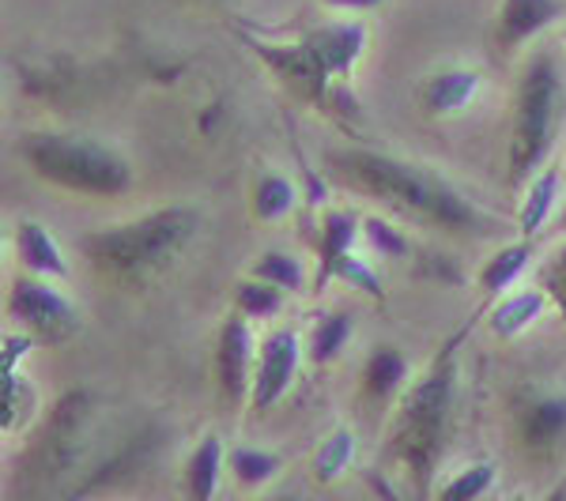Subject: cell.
<instances>
[{"instance_id":"6da1fadb","label":"cell","mask_w":566,"mask_h":501,"mask_svg":"<svg viewBox=\"0 0 566 501\" xmlns=\"http://www.w3.org/2000/svg\"><path fill=\"white\" fill-rule=\"evenodd\" d=\"M328 167L336 170L340 181H348L352 189L381 200V204L400 215L423 218V223L442 226V231H450V234L488 231V223H483V215L476 207H472L450 181L427 174L423 167H412V162H400V159H392V154L363 151V148L333 151L328 154Z\"/></svg>"},{"instance_id":"f546056e","label":"cell","mask_w":566,"mask_h":501,"mask_svg":"<svg viewBox=\"0 0 566 501\" xmlns=\"http://www.w3.org/2000/svg\"><path fill=\"white\" fill-rule=\"evenodd\" d=\"M544 290L555 298V306L566 313V245L552 257V264L544 268Z\"/></svg>"},{"instance_id":"d4e9b609","label":"cell","mask_w":566,"mask_h":501,"mask_svg":"<svg viewBox=\"0 0 566 501\" xmlns=\"http://www.w3.org/2000/svg\"><path fill=\"white\" fill-rule=\"evenodd\" d=\"M355 460V434L352 430H333L322 441L314 457V479L317 482H336Z\"/></svg>"},{"instance_id":"7c38bea8","label":"cell","mask_w":566,"mask_h":501,"mask_svg":"<svg viewBox=\"0 0 566 501\" xmlns=\"http://www.w3.org/2000/svg\"><path fill=\"white\" fill-rule=\"evenodd\" d=\"M359 218L352 212H333L322 215V231H317V276H314V295L333 284V268L340 264V257H348L355 238H359Z\"/></svg>"},{"instance_id":"9a60e30c","label":"cell","mask_w":566,"mask_h":501,"mask_svg":"<svg viewBox=\"0 0 566 501\" xmlns=\"http://www.w3.org/2000/svg\"><path fill=\"white\" fill-rule=\"evenodd\" d=\"M547 306V290L528 287V290H514V295H502L488 313V328L499 335V340H514L522 335L528 324L541 321Z\"/></svg>"},{"instance_id":"836d02e7","label":"cell","mask_w":566,"mask_h":501,"mask_svg":"<svg viewBox=\"0 0 566 501\" xmlns=\"http://www.w3.org/2000/svg\"><path fill=\"white\" fill-rule=\"evenodd\" d=\"M563 42H566V31H563Z\"/></svg>"},{"instance_id":"30bf717a","label":"cell","mask_w":566,"mask_h":501,"mask_svg":"<svg viewBox=\"0 0 566 501\" xmlns=\"http://www.w3.org/2000/svg\"><path fill=\"white\" fill-rule=\"evenodd\" d=\"M566 12L563 0H502L495 39L502 50H517L522 42L536 39L544 26H552Z\"/></svg>"},{"instance_id":"5bb4252c","label":"cell","mask_w":566,"mask_h":501,"mask_svg":"<svg viewBox=\"0 0 566 501\" xmlns=\"http://www.w3.org/2000/svg\"><path fill=\"white\" fill-rule=\"evenodd\" d=\"M480 90V76L469 68H446V72H434L431 79L419 90V103H423L427 114L434 117H450V114H461L464 106L476 98Z\"/></svg>"},{"instance_id":"cb8c5ba5","label":"cell","mask_w":566,"mask_h":501,"mask_svg":"<svg viewBox=\"0 0 566 501\" xmlns=\"http://www.w3.org/2000/svg\"><path fill=\"white\" fill-rule=\"evenodd\" d=\"M253 276L264 279V284H272V287H280V290H287V295H295V290L306 287L303 260L291 257V253H283V249L261 253L258 264H253Z\"/></svg>"},{"instance_id":"d6986e66","label":"cell","mask_w":566,"mask_h":501,"mask_svg":"<svg viewBox=\"0 0 566 501\" xmlns=\"http://www.w3.org/2000/svg\"><path fill=\"white\" fill-rule=\"evenodd\" d=\"M533 260V238H522L514 245H506V249H499L495 257L480 268V290L488 298H499L502 290H510L517 284V276L525 271V264Z\"/></svg>"},{"instance_id":"8fae6325","label":"cell","mask_w":566,"mask_h":501,"mask_svg":"<svg viewBox=\"0 0 566 501\" xmlns=\"http://www.w3.org/2000/svg\"><path fill=\"white\" fill-rule=\"evenodd\" d=\"M303 39L314 45V53L322 57V65L328 68L333 79L352 76L355 61L367 50V31H363V23H325V26L306 31Z\"/></svg>"},{"instance_id":"ba28073f","label":"cell","mask_w":566,"mask_h":501,"mask_svg":"<svg viewBox=\"0 0 566 501\" xmlns=\"http://www.w3.org/2000/svg\"><path fill=\"white\" fill-rule=\"evenodd\" d=\"M298 354H303V348H298L295 328H276V332L264 335L258 366H253V385H250L253 412H269L272 404H280L287 396L298 370Z\"/></svg>"},{"instance_id":"484cf974","label":"cell","mask_w":566,"mask_h":501,"mask_svg":"<svg viewBox=\"0 0 566 501\" xmlns=\"http://www.w3.org/2000/svg\"><path fill=\"white\" fill-rule=\"evenodd\" d=\"M283 295L287 290L264 284V279L250 276L239 284V295H234V306H239V313H245L250 321H264V317H276L280 306H283Z\"/></svg>"},{"instance_id":"83f0119b","label":"cell","mask_w":566,"mask_h":501,"mask_svg":"<svg viewBox=\"0 0 566 501\" xmlns=\"http://www.w3.org/2000/svg\"><path fill=\"white\" fill-rule=\"evenodd\" d=\"M363 238H367L374 249H378V257H386V260H400V257H408V249H412L405 238V231H397V226L378 215L363 218Z\"/></svg>"},{"instance_id":"ac0fdd59","label":"cell","mask_w":566,"mask_h":501,"mask_svg":"<svg viewBox=\"0 0 566 501\" xmlns=\"http://www.w3.org/2000/svg\"><path fill=\"white\" fill-rule=\"evenodd\" d=\"M219 479H223V441L216 434H208L205 441L193 449V457L186 463V490L189 498L208 501L216 498Z\"/></svg>"},{"instance_id":"277c9868","label":"cell","mask_w":566,"mask_h":501,"mask_svg":"<svg viewBox=\"0 0 566 501\" xmlns=\"http://www.w3.org/2000/svg\"><path fill=\"white\" fill-rule=\"evenodd\" d=\"M20 154L34 174L69 189V193L117 196V193H125L133 181V170L122 154L103 148V143H95V140H84V136L31 132L20 140Z\"/></svg>"},{"instance_id":"52a82bcc","label":"cell","mask_w":566,"mask_h":501,"mask_svg":"<svg viewBox=\"0 0 566 501\" xmlns=\"http://www.w3.org/2000/svg\"><path fill=\"white\" fill-rule=\"evenodd\" d=\"M242 42L250 45L253 53L269 65L276 76L287 84L291 90H298L310 103H325L328 98V87H333V76L328 68L322 65V57L314 53V45L306 39L303 42H264V39H253V34H242Z\"/></svg>"},{"instance_id":"7a4b0ae2","label":"cell","mask_w":566,"mask_h":501,"mask_svg":"<svg viewBox=\"0 0 566 501\" xmlns=\"http://www.w3.org/2000/svg\"><path fill=\"white\" fill-rule=\"evenodd\" d=\"M469 328L453 332L442 343V351L431 359L423 377L405 393L400 412L392 418L386 457L397 463L400 476L416 482V494L431 490L434 468L442 460L446 426H450V412H453V388H458V348L464 343V335H469Z\"/></svg>"},{"instance_id":"9c48e42d","label":"cell","mask_w":566,"mask_h":501,"mask_svg":"<svg viewBox=\"0 0 566 501\" xmlns=\"http://www.w3.org/2000/svg\"><path fill=\"white\" fill-rule=\"evenodd\" d=\"M216 377L223 399H242L253 385V332L250 317L234 309L219 328V348H216Z\"/></svg>"},{"instance_id":"3957f363","label":"cell","mask_w":566,"mask_h":501,"mask_svg":"<svg viewBox=\"0 0 566 501\" xmlns=\"http://www.w3.org/2000/svg\"><path fill=\"white\" fill-rule=\"evenodd\" d=\"M197 226L200 215L193 207L175 204L159 207V212L144 218H133V223L87 234L80 242V249H84V257L98 276L114 279V284H144L193 242Z\"/></svg>"},{"instance_id":"44dd1931","label":"cell","mask_w":566,"mask_h":501,"mask_svg":"<svg viewBox=\"0 0 566 501\" xmlns=\"http://www.w3.org/2000/svg\"><path fill=\"white\" fill-rule=\"evenodd\" d=\"M352 328H355L352 313H325L322 321L314 324V332H310L306 359L314 362V366H328V362L344 351V343L352 340Z\"/></svg>"},{"instance_id":"4dcf8cb0","label":"cell","mask_w":566,"mask_h":501,"mask_svg":"<svg viewBox=\"0 0 566 501\" xmlns=\"http://www.w3.org/2000/svg\"><path fill=\"white\" fill-rule=\"evenodd\" d=\"M34 340H39V335H31V332H20V335H8L4 340V370H12L15 362L23 359L27 351L34 348Z\"/></svg>"},{"instance_id":"4316f807","label":"cell","mask_w":566,"mask_h":501,"mask_svg":"<svg viewBox=\"0 0 566 501\" xmlns=\"http://www.w3.org/2000/svg\"><path fill=\"white\" fill-rule=\"evenodd\" d=\"M491 487H495V463L480 460V463H469L464 471H458V476L446 482L438 494H442L446 501H476V498L488 494Z\"/></svg>"},{"instance_id":"e0dca14e","label":"cell","mask_w":566,"mask_h":501,"mask_svg":"<svg viewBox=\"0 0 566 501\" xmlns=\"http://www.w3.org/2000/svg\"><path fill=\"white\" fill-rule=\"evenodd\" d=\"M559 193H563L559 167H547L528 181L525 200H522V215H517L522 238H536V234H541V226L555 215V207H559Z\"/></svg>"},{"instance_id":"d6a6232c","label":"cell","mask_w":566,"mask_h":501,"mask_svg":"<svg viewBox=\"0 0 566 501\" xmlns=\"http://www.w3.org/2000/svg\"><path fill=\"white\" fill-rule=\"evenodd\" d=\"M559 226H563V231H566V207H563V215H559Z\"/></svg>"},{"instance_id":"603a6c76","label":"cell","mask_w":566,"mask_h":501,"mask_svg":"<svg viewBox=\"0 0 566 501\" xmlns=\"http://www.w3.org/2000/svg\"><path fill=\"white\" fill-rule=\"evenodd\" d=\"M295 204H298V185L291 178L264 174L258 185H253V215L264 218V223L287 215Z\"/></svg>"},{"instance_id":"1f68e13d","label":"cell","mask_w":566,"mask_h":501,"mask_svg":"<svg viewBox=\"0 0 566 501\" xmlns=\"http://www.w3.org/2000/svg\"><path fill=\"white\" fill-rule=\"evenodd\" d=\"M325 4H333V8H378L381 0H325Z\"/></svg>"},{"instance_id":"f1b7e54d","label":"cell","mask_w":566,"mask_h":501,"mask_svg":"<svg viewBox=\"0 0 566 501\" xmlns=\"http://www.w3.org/2000/svg\"><path fill=\"white\" fill-rule=\"evenodd\" d=\"M333 279H344L348 287H355V290H363V295H370V298H386V284H381L378 276L367 268V260H359V257H340V264L333 268Z\"/></svg>"},{"instance_id":"7402d4cb","label":"cell","mask_w":566,"mask_h":501,"mask_svg":"<svg viewBox=\"0 0 566 501\" xmlns=\"http://www.w3.org/2000/svg\"><path fill=\"white\" fill-rule=\"evenodd\" d=\"M231 476L242 482V487H264V482H272L280 476L283 468V457L280 452H269V449H250V445H239V449L231 452Z\"/></svg>"},{"instance_id":"5b68a950","label":"cell","mask_w":566,"mask_h":501,"mask_svg":"<svg viewBox=\"0 0 566 501\" xmlns=\"http://www.w3.org/2000/svg\"><path fill=\"white\" fill-rule=\"evenodd\" d=\"M563 114V79L547 53L528 61L514 103V132H510V185H522L547 159L559 132Z\"/></svg>"},{"instance_id":"ffe728a7","label":"cell","mask_w":566,"mask_h":501,"mask_svg":"<svg viewBox=\"0 0 566 501\" xmlns=\"http://www.w3.org/2000/svg\"><path fill=\"white\" fill-rule=\"evenodd\" d=\"M405 377H408L405 354L397 348H378L367 359V366H363V396L374 399V404H381V399H389L400 385H405Z\"/></svg>"},{"instance_id":"4fadbf2b","label":"cell","mask_w":566,"mask_h":501,"mask_svg":"<svg viewBox=\"0 0 566 501\" xmlns=\"http://www.w3.org/2000/svg\"><path fill=\"white\" fill-rule=\"evenodd\" d=\"M15 257H20L23 268L34 271V276L69 279V260H65V253H61L57 238H53L42 223H34V218H23V223L15 226Z\"/></svg>"},{"instance_id":"2e32d148","label":"cell","mask_w":566,"mask_h":501,"mask_svg":"<svg viewBox=\"0 0 566 501\" xmlns=\"http://www.w3.org/2000/svg\"><path fill=\"white\" fill-rule=\"evenodd\" d=\"M528 449H552L566 437V396H536L517 418Z\"/></svg>"},{"instance_id":"8992f818","label":"cell","mask_w":566,"mask_h":501,"mask_svg":"<svg viewBox=\"0 0 566 501\" xmlns=\"http://www.w3.org/2000/svg\"><path fill=\"white\" fill-rule=\"evenodd\" d=\"M8 313L31 335H39V343H50V348H61V343L80 335V309L61 290L45 284V276H34V271L12 279V287H8Z\"/></svg>"}]
</instances>
